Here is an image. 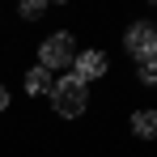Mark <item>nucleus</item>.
Listing matches in <instances>:
<instances>
[{"instance_id": "f257e3e1", "label": "nucleus", "mask_w": 157, "mask_h": 157, "mask_svg": "<svg viewBox=\"0 0 157 157\" xmlns=\"http://www.w3.org/2000/svg\"><path fill=\"white\" fill-rule=\"evenodd\" d=\"M51 106L55 115H64V119H77V115H85V106H89V85L81 77H59L51 85Z\"/></svg>"}, {"instance_id": "20e7f679", "label": "nucleus", "mask_w": 157, "mask_h": 157, "mask_svg": "<svg viewBox=\"0 0 157 157\" xmlns=\"http://www.w3.org/2000/svg\"><path fill=\"white\" fill-rule=\"evenodd\" d=\"M72 64H77V72H72V77H81L85 85H89V81H98V77H106V68H110V59H106L102 51H77Z\"/></svg>"}, {"instance_id": "7ed1b4c3", "label": "nucleus", "mask_w": 157, "mask_h": 157, "mask_svg": "<svg viewBox=\"0 0 157 157\" xmlns=\"http://www.w3.org/2000/svg\"><path fill=\"white\" fill-rule=\"evenodd\" d=\"M123 51H128L136 64L157 59V26H149V21H132L128 34H123Z\"/></svg>"}, {"instance_id": "6e6552de", "label": "nucleus", "mask_w": 157, "mask_h": 157, "mask_svg": "<svg viewBox=\"0 0 157 157\" xmlns=\"http://www.w3.org/2000/svg\"><path fill=\"white\" fill-rule=\"evenodd\" d=\"M136 77L144 81V85H157V59H144V64L136 68Z\"/></svg>"}, {"instance_id": "f03ea898", "label": "nucleus", "mask_w": 157, "mask_h": 157, "mask_svg": "<svg viewBox=\"0 0 157 157\" xmlns=\"http://www.w3.org/2000/svg\"><path fill=\"white\" fill-rule=\"evenodd\" d=\"M72 59H77V43H72L68 30L47 34V38L38 43V64H43L47 72H51V68H72Z\"/></svg>"}, {"instance_id": "39448f33", "label": "nucleus", "mask_w": 157, "mask_h": 157, "mask_svg": "<svg viewBox=\"0 0 157 157\" xmlns=\"http://www.w3.org/2000/svg\"><path fill=\"white\" fill-rule=\"evenodd\" d=\"M132 136L157 140V110H136V115H132Z\"/></svg>"}, {"instance_id": "1a4fd4ad", "label": "nucleus", "mask_w": 157, "mask_h": 157, "mask_svg": "<svg viewBox=\"0 0 157 157\" xmlns=\"http://www.w3.org/2000/svg\"><path fill=\"white\" fill-rule=\"evenodd\" d=\"M4 106H9V89L0 85V110H4Z\"/></svg>"}, {"instance_id": "423d86ee", "label": "nucleus", "mask_w": 157, "mask_h": 157, "mask_svg": "<svg viewBox=\"0 0 157 157\" xmlns=\"http://www.w3.org/2000/svg\"><path fill=\"white\" fill-rule=\"evenodd\" d=\"M51 85H55V81H51V72H47L43 64L26 72V94H30V98H38V94H51Z\"/></svg>"}, {"instance_id": "0eeeda50", "label": "nucleus", "mask_w": 157, "mask_h": 157, "mask_svg": "<svg viewBox=\"0 0 157 157\" xmlns=\"http://www.w3.org/2000/svg\"><path fill=\"white\" fill-rule=\"evenodd\" d=\"M43 13H47V0H26V4H21V17H26V21H38Z\"/></svg>"}]
</instances>
